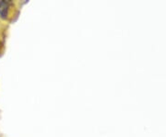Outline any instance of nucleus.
Here are the masks:
<instances>
[{"label": "nucleus", "mask_w": 166, "mask_h": 137, "mask_svg": "<svg viewBox=\"0 0 166 137\" xmlns=\"http://www.w3.org/2000/svg\"><path fill=\"white\" fill-rule=\"evenodd\" d=\"M8 11H9V6L6 1H0V18L6 20L7 19Z\"/></svg>", "instance_id": "nucleus-1"}]
</instances>
